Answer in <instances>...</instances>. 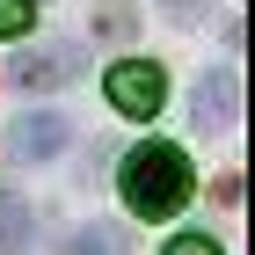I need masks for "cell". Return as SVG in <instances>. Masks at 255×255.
I'll return each instance as SVG.
<instances>
[{"instance_id":"6da1fadb","label":"cell","mask_w":255,"mask_h":255,"mask_svg":"<svg viewBox=\"0 0 255 255\" xmlns=\"http://www.w3.org/2000/svg\"><path fill=\"white\" fill-rule=\"evenodd\" d=\"M190 160H182V146H168V138H146V146H131L117 168V190H124V212L131 219H175L182 204H190Z\"/></svg>"},{"instance_id":"7a4b0ae2","label":"cell","mask_w":255,"mask_h":255,"mask_svg":"<svg viewBox=\"0 0 255 255\" xmlns=\"http://www.w3.org/2000/svg\"><path fill=\"white\" fill-rule=\"evenodd\" d=\"M102 95H110V110H124V117H153L160 102H168V73H160L153 59H117L102 73Z\"/></svg>"},{"instance_id":"3957f363","label":"cell","mask_w":255,"mask_h":255,"mask_svg":"<svg viewBox=\"0 0 255 255\" xmlns=\"http://www.w3.org/2000/svg\"><path fill=\"white\" fill-rule=\"evenodd\" d=\"M73 73H80V44H66V37L22 44L15 59H7V80H15V88H66Z\"/></svg>"},{"instance_id":"277c9868","label":"cell","mask_w":255,"mask_h":255,"mask_svg":"<svg viewBox=\"0 0 255 255\" xmlns=\"http://www.w3.org/2000/svg\"><path fill=\"white\" fill-rule=\"evenodd\" d=\"M234 117H241V73H234V66L197 73V88H190V124H197V131H234Z\"/></svg>"},{"instance_id":"5b68a950","label":"cell","mask_w":255,"mask_h":255,"mask_svg":"<svg viewBox=\"0 0 255 255\" xmlns=\"http://www.w3.org/2000/svg\"><path fill=\"white\" fill-rule=\"evenodd\" d=\"M73 138V117L66 110H29V117H15V131H7V153L15 160H51Z\"/></svg>"},{"instance_id":"8992f818","label":"cell","mask_w":255,"mask_h":255,"mask_svg":"<svg viewBox=\"0 0 255 255\" xmlns=\"http://www.w3.org/2000/svg\"><path fill=\"white\" fill-rule=\"evenodd\" d=\"M22 248H29V204L0 197V255H22Z\"/></svg>"},{"instance_id":"52a82bcc","label":"cell","mask_w":255,"mask_h":255,"mask_svg":"<svg viewBox=\"0 0 255 255\" xmlns=\"http://www.w3.org/2000/svg\"><path fill=\"white\" fill-rule=\"evenodd\" d=\"M66 255H117V234H110V226H80V234L66 241Z\"/></svg>"},{"instance_id":"ba28073f","label":"cell","mask_w":255,"mask_h":255,"mask_svg":"<svg viewBox=\"0 0 255 255\" xmlns=\"http://www.w3.org/2000/svg\"><path fill=\"white\" fill-rule=\"evenodd\" d=\"M37 22V0H0V37H29Z\"/></svg>"},{"instance_id":"9c48e42d","label":"cell","mask_w":255,"mask_h":255,"mask_svg":"<svg viewBox=\"0 0 255 255\" xmlns=\"http://www.w3.org/2000/svg\"><path fill=\"white\" fill-rule=\"evenodd\" d=\"M168 255H219V241L212 234H182V241H168Z\"/></svg>"},{"instance_id":"30bf717a","label":"cell","mask_w":255,"mask_h":255,"mask_svg":"<svg viewBox=\"0 0 255 255\" xmlns=\"http://www.w3.org/2000/svg\"><path fill=\"white\" fill-rule=\"evenodd\" d=\"M160 7H168L175 22H204V7H212V0H160Z\"/></svg>"},{"instance_id":"8fae6325","label":"cell","mask_w":255,"mask_h":255,"mask_svg":"<svg viewBox=\"0 0 255 255\" xmlns=\"http://www.w3.org/2000/svg\"><path fill=\"white\" fill-rule=\"evenodd\" d=\"M95 22H102V29H110V37H124V29H131V7H102Z\"/></svg>"}]
</instances>
